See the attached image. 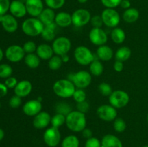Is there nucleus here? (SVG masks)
Returning a JSON list of instances; mask_svg holds the SVG:
<instances>
[{"mask_svg":"<svg viewBox=\"0 0 148 147\" xmlns=\"http://www.w3.org/2000/svg\"><path fill=\"white\" fill-rule=\"evenodd\" d=\"M66 127L73 132H82L87 124V118L85 114L78 110H72L66 116Z\"/></svg>","mask_w":148,"mask_h":147,"instance_id":"nucleus-1","label":"nucleus"},{"mask_svg":"<svg viewBox=\"0 0 148 147\" xmlns=\"http://www.w3.org/2000/svg\"><path fill=\"white\" fill-rule=\"evenodd\" d=\"M76 86L69 79H59L53 85V91L55 95L61 98H69L73 96Z\"/></svg>","mask_w":148,"mask_h":147,"instance_id":"nucleus-2","label":"nucleus"},{"mask_svg":"<svg viewBox=\"0 0 148 147\" xmlns=\"http://www.w3.org/2000/svg\"><path fill=\"white\" fill-rule=\"evenodd\" d=\"M44 24L38 17H30L26 19L22 24V30L30 37H36L41 35Z\"/></svg>","mask_w":148,"mask_h":147,"instance_id":"nucleus-3","label":"nucleus"},{"mask_svg":"<svg viewBox=\"0 0 148 147\" xmlns=\"http://www.w3.org/2000/svg\"><path fill=\"white\" fill-rule=\"evenodd\" d=\"M74 56L76 61L82 66H88L95 60L94 55L88 47L79 46L75 48Z\"/></svg>","mask_w":148,"mask_h":147,"instance_id":"nucleus-4","label":"nucleus"},{"mask_svg":"<svg viewBox=\"0 0 148 147\" xmlns=\"http://www.w3.org/2000/svg\"><path fill=\"white\" fill-rule=\"evenodd\" d=\"M108 101L110 105L116 109H120L128 105L130 102V96L125 91L117 89L113 91L111 95L108 97Z\"/></svg>","mask_w":148,"mask_h":147,"instance_id":"nucleus-5","label":"nucleus"},{"mask_svg":"<svg viewBox=\"0 0 148 147\" xmlns=\"http://www.w3.org/2000/svg\"><path fill=\"white\" fill-rule=\"evenodd\" d=\"M68 79L72 81L77 88L84 89L91 84L92 75L87 71L82 70L72 74V76H68Z\"/></svg>","mask_w":148,"mask_h":147,"instance_id":"nucleus-6","label":"nucleus"},{"mask_svg":"<svg viewBox=\"0 0 148 147\" xmlns=\"http://www.w3.org/2000/svg\"><path fill=\"white\" fill-rule=\"evenodd\" d=\"M51 46L53 53L57 56H62L69 53L72 48V43L68 37L61 36L53 40Z\"/></svg>","mask_w":148,"mask_h":147,"instance_id":"nucleus-7","label":"nucleus"},{"mask_svg":"<svg viewBox=\"0 0 148 147\" xmlns=\"http://www.w3.org/2000/svg\"><path fill=\"white\" fill-rule=\"evenodd\" d=\"M103 24L106 27L114 28L119 25L121 20L120 14L115 9L106 8L101 13Z\"/></svg>","mask_w":148,"mask_h":147,"instance_id":"nucleus-8","label":"nucleus"},{"mask_svg":"<svg viewBox=\"0 0 148 147\" xmlns=\"http://www.w3.org/2000/svg\"><path fill=\"white\" fill-rule=\"evenodd\" d=\"M90 12L86 9H78L72 14V24L77 27H81L86 25L90 22Z\"/></svg>","mask_w":148,"mask_h":147,"instance_id":"nucleus-9","label":"nucleus"},{"mask_svg":"<svg viewBox=\"0 0 148 147\" xmlns=\"http://www.w3.org/2000/svg\"><path fill=\"white\" fill-rule=\"evenodd\" d=\"M43 138L48 146L56 147L61 141V133L59 128L53 126L47 128L43 133Z\"/></svg>","mask_w":148,"mask_h":147,"instance_id":"nucleus-10","label":"nucleus"},{"mask_svg":"<svg viewBox=\"0 0 148 147\" xmlns=\"http://www.w3.org/2000/svg\"><path fill=\"white\" fill-rule=\"evenodd\" d=\"M5 56L10 62L17 63L24 59L25 53L22 46L18 45H12L6 50Z\"/></svg>","mask_w":148,"mask_h":147,"instance_id":"nucleus-11","label":"nucleus"},{"mask_svg":"<svg viewBox=\"0 0 148 147\" xmlns=\"http://www.w3.org/2000/svg\"><path fill=\"white\" fill-rule=\"evenodd\" d=\"M97 115L102 120L106 122H111L116 118L117 111L116 109L112 105H103L97 109Z\"/></svg>","mask_w":148,"mask_h":147,"instance_id":"nucleus-12","label":"nucleus"},{"mask_svg":"<svg viewBox=\"0 0 148 147\" xmlns=\"http://www.w3.org/2000/svg\"><path fill=\"white\" fill-rule=\"evenodd\" d=\"M88 37L90 41L97 46L105 45L108 41V35L102 28H92Z\"/></svg>","mask_w":148,"mask_h":147,"instance_id":"nucleus-13","label":"nucleus"},{"mask_svg":"<svg viewBox=\"0 0 148 147\" xmlns=\"http://www.w3.org/2000/svg\"><path fill=\"white\" fill-rule=\"evenodd\" d=\"M42 104L41 101L38 99H30L24 104L23 107V111L27 116L35 117L36 115L41 112Z\"/></svg>","mask_w":148,"mask_h":147,"instance_id":"nucleus-14","label":"nucleus"},{"mask_svg":"<svg viewBox=\"0 0 148 147\" xmlns=\"http://www.w3.org/2000/svg\"><path fill=\"white\" fill-rule=\"evenodd\" d=\"M0 22L1 23L4 30L7 33H14L18 28L17 19L12 14H5L4 15H0Z\"/></svg>","mask_w":148,"mask_h":147,"instance_id":"nucleus-15","label":"nucleus"},{"mask_svg":"<svg viewBox=\"0 0 148 147\" xmlns=\"http://www.w3.org/2000/svg\"><path fill=\"white\" fill-rule=\"evenodd\" d=\"M25 4L27 13L32 17H38L44 9L42 0H26Z\"/></svg>","mask_w":148,"mask_h":147,"instance_id":"nucleus-16","label":"nucleus"},{"mask_svg":"<svg viewBox=\"0 0 148 147\" xmlns=\"http://www.w3.org/2000/svg\"><path fill=\"white\" fill-rule=\"evenodd\" d=\"M51 120V116L47 112H40L34 117L33 125L37 129H44L49 126Z\"/></svg>","mask_w":148,"mask_h":147,"instance_id":"nucleus-17","label":"nucleus"},{"mask_svg":"<svg viewBox=\"0 0 148 147\" xmlns=\"http://www.w3.org/2000/svg\"><path fill=\"white\" fill-rule=\"evenodd\" d=\"M9 10L12 15H13L16 18H22L27 14L25 4L19 0H14L12 1L10 3Z\"/></svg>","mask_w":148,"mask_h":147,"instance_id":"nucleus-18","label":"nucleus"},{"mask_svg":"<svg viewBox=\"0 0 148 147\" xmlns=\"http://www.w3.org/2000/svg\"><path fill=\"white\" fill-rule=\"evenodd\" d=\"M33 86H32L31 82L28 80H23L20 81L17 83L16 86L14 87V94L20 97H25L28 96L32 92Z\"/></svg>","mask_w":148,"mask_h":147,"instance_id":"nucleus-19","label":"nucleus"},{"mask_svg":"<svg viewBox=\"0 0 148 147\" xmlns=\"http://www.w3.org/2000/svg\"><path fill=\"white\" fill-rule=\"evenodd\" d=\"M36 53L42 60H49L54 53L52 46L46 43H42L38 46Z\"/></svg>","mask_w":148,"mask_h":147,"instance_id":"nucleus-20","label":"nucleus"},{"mask_svg":"<svg viewBox=\"0 0 148 147\" xmlns=\"http://www.w3.org/2000/svg\"><path fill=\"white\" fill-rule=\"evenodd\" d=\"M54 22L58 27H67L72 24V14L66 12H60L56 14Z\"/></svg>","mask_w":148,"mask_h":147,"instance_id":"nucleus-21","label":"nucleus"},{"mask_svg":"<svg viewBox=\"0 0 148 147\" xmlns=\"http://www.w3.org/2000/svg\"><path fill=\"white\" fill-rule=\"evenodd\" d=\"M96 55L98 59L103 61H108L114 57V50L106 45L98 46L96 50Z\"/></svg>","mask_w":148,"mask_h":147,"instance_id":"nucleus-22","label":"nucleus"},{"mask_svg":"<svg viewBox=\"0 0 148 147\" xmlns=\"http://www.w3.org/2000/svg\"><path fill=\"white\" fill-rule=\"evenodd\" d=\"M101 147H123L121 140L112 134H107L101 140Z\"/></svg>","mask_w":148,"mask_h":147,"instance_id":"nucleus-23","label":"nucleus"},{"mask_svg":"<svg viewBox=\"0 0 148 147\" xmlns=\"http://www.w3.org/2000/svg\"><path fill=\"white\" fill-rule=\"evenodd\" d=\"M55 17H56V14L54 12V10L47 7V8L43 9L38 18L41 21V22L45 26L54 23Z\"/></svg>","mask_w":148,"mask_h":147,"instance_id":"nucleus-24","label":"nucleus"},{"mask_svg":"<svg viewBox=\"0 0 148 147\" xmlns=\"http://www.w3.org/2000/svg\"><path fill=\"white\" fill-rule=\"evenodd\" d=\"M56 23H52L49 25H45L41 33V37L46 41H53L56 38Z\"/></svg>","mask_w":148,"mask_h":147,"instance_id":"nucleus-25","label":"nucleus"},{"mask_svg":"<svg viewBox=\"0 0 148 147\" xmlns=\"http://www.w3.org/2000/svg\"><path fill=\"white\" fill-rule=\"evenodd\" d=\"M140 17V12L138 10L134 7H130L124 12L122 18L127 23H134L138 20Z\"/></svg>","mask_w":148,"mask_h":147,"instance_id":"nucleus-26","label":"nucleus"},{"mask_svg":"<svg viewBox=\"0 0 148 147\" xmlns=\"http://www.w3.org/2000/svg\"><path fill=\"white\" fill-rule=\"evenodd\" d=\"M25 63L30 69H37L40 63V59L36 53H29L26 54L24 58Z\"/></svg>","mask_w":148,"mask_h":147,"instance_id":"nucleus-27","label":"nucleus"},{"mask_svg":"<svg viewBox=\"0 0 148 147\" xmlns=\"http://www.w3.org/2000/svg\"><path fill=\"white\" fill-rule=\"evenodd\" d=\"M111 38L114 43L121 44L126 39V33L120 27H114L111 33Z\"/></svg>","mask_w":148,"mask_h":147,"instance_id":"nucleus-28","label":"nucleus"},{"mask_svg":"<svg viewBox=\"0 0 148 147\" xmlns=\"http://www.w3.org/2000/svg\"><path fill=\"white\" fill-rule=\"evenodd\" d=\"M132 56V50L127 46H122L116 50L115 53V58L116 61H120L121 62L126 61L128 60Z\"/></svg>","mask_w":148,"mask_h":147,"instance_id":"nucleus-29","label":"nucleus"},{"mask_svg":"<svg viewBox=\"0 0 148 147\" xmlns=\"http://www.w3.org/2000/svg\"><path fill=\"white\" fill-rule=\"evenodd\" d=\"M89 69L90 73L91 74V75L95 76H101L103 74V72L104 67L102 62L95 59V60L92 62H91V63L90 64Z\"/></svg>","mask_w":148,"mask_h":147,"instance_id":"nucleus-30","label":"nucleus"},{"mask_svg":"<svg viewBox=\"0 0 148 147\" xmlns=\"http://www.w3.org/2000/svg\"><path fill=\"white\" fill-rule=\"evenodd\" d=\"M55 111L56 113L62 114L66 116L68 114L72 112V109L71 105L66 103V102H59L55 105Z\"/></svg>","mask_w":148,"mask_h":147,"instance_id":"nucleus-31","label":"nucleus"},{"mask_svg":"<svg viewBox=\"0 0 148 147\" xmlns=\"http://www.w3.org/2000/svg\"><path fill=\"white\" fill-rule=\"evenodd\" d=\"M79 139L75 135H67L62 142V147H79Z\"/></svg>","mask_w":148,"mask_h":147,"instance_id":"nucleus-32","label":"nucleus"},{"mask_svg":"<svg viewBox=\"0 0 148 147\" xmlns=\"http://www.w3.org/2000/svg\"><path fill=\"white\" fill-rule=\"evenodd\" d=\"M62 63H63V61H62L61 56L55 55V56H52L49 60L48 66H49V68L51 70L57 71L62 67Z\"/></svg>","mask_w":148,"mask_h":147,"instance_id":"nucleus-33","label":"nucleus"},{"mask_svg":"<svg viewBox=\"0 0 148 147\" xmlns=\"http://www.w3.org/2000/svg\"><path fill=\"white\" fill-rule=\"evenodd\" d=\"M66 122V116L62 114L56 113L53 117H51V124L53 127L55 128H60L62 125Z\"/></svg>","mask_w":148,"mask_h":147,"instance_id":"nucleus-34","label":"nucleus"},{"mask_svg":"<svg viewBox=\"0 0 148 147\" xmlns=\"http://www.w3.org/2000/svg\"><path fill=\"white\" fill-rule=\"evenodd\" d=\"M12 71V68L10 65L7 63L0 64V78L7 79L8 77H10Z\"/></svg>","mask_w":148,"mask_h":147,"instance_id":"nucleus-35","label":"nucleus"},{"mask_svg":"<svg viewBox=\"0 0 148 147\" xmlns=\"http://www.w3.org/2000/svg\"><path fill=\"white\" fill-rule=\"evenodd\" d=\"M114 128L116 132L123 133L127 128V123L123 118H116L114 120Z\"/></svg>","mask_w":148,"mask_h":147,"instance_id":"nucleus-36","label":"nucleus"},{"mask_svg":"<svg viewBox=\"0 0 148 147\" xmlns=\"http://www.w3.org/2000/svg\"><path fill=\"white\" fill-rule=\"evenodd\" d=\"M66 0H45L46 6L52 10H59L61 9L65 4Z\"/></svg>","mask_w":148,"mask_h":147,"instance_id":"nucleus-37","label":"nucleus"},{"mask_svg":"<svg viewBox=\"0 0 148 147\" xmlns=\"http://www.w3.org/2000/svg\"><path fill=\"white\" fill-rule=\"evenodd\" d=\"M98 90H99L100 93L103 95V96H108L111 95V94L113 92L112 87L109 84L106 83V82H102L98 86Z\"/></svg>","mask_w":148,"mask_h":147,"instance_id":"nucleus-38","label":"nucleus"},{"mask_svg":"<svg viewBox=\"0 0 148 147\" xmlns=\"http://www.w3.org/2000/svg\"><path fill=\"white\" fill-rule=\"evenodd\" d=\"M73 97L74 100L78 103V102H82L83 101L86 100L87 97V94L86 92L84 91L83 89H76V90L75 91L73 94Z\"/></svg>","mask_w":148,"mask_h":147,"instance_id":"nucleus-39","label":"nucleus"},{"mask_svg":"<svg viewBox=\"0 0 148 147\" xmlns=\"http://www.w3.org/2000/svg\"><path fill=\"white\" fill-rule=\"evenodd\" d=\"M23 48L25 53L26 54H29V53H34L36 51L37 46H36V44L33 41L29 40V41L25 42L24 43Z\"/></svg>","mask_w":148,"mask_h":147,"instance_id":"nucleus-40","label":"nucleus"},{"mask_svg":"<svg viewBox=\"0 0 148 147\" xmlns=\"http://www.w3.org/2000/svg\"><path fill=\"white\" fill-rule=\"evenodd\" d=\"M90 24L94 28H101L103 25V22L101 15H94L91 17Z\"/></svg>","mask_w":148,"mask_h":147,"instance_id":"nucleus-41","label":"nucleus"},{"mask_svg":"<svg viewBox=\"0 0 148 147\" xmlns=\"http://www.w3.org/2000/svg\"><path fill=\"white\" fill-rule=\"evenodd\" d=\"M122 0H101V3L106 8L115 9L120 5Z\"/></svg>","mask_w":148,"mask_h":147,"instance_id":"nucleus-42","label":"nucleus"},{"mask_svg":"<svg viewBox=\"0 0 148 147\" xmlns=\"http://www.w3.org/2000/svg\"><path fill=\"white\" fill-rule=\"evenodd\" d=\"M22 104V97L14 95L12 97L9 101V105L13 109L18 108Z\"/></svg>","mask_w":148,"mask_h":147,"instance_id":"nucleus-43","label":"nucleus"},{"mask_svg":"<svg viewBox=\"0 0 148 147\" xmlns=\"http://www.w3.org/2000/svg\"><path fill=\"white\" fill-rule=\"evenodd\" d=\"M85 147H101V141L97 138L91 137L87 139Z\"/></svg>","mask_w":148,"mask_h":147,"instance_id":"nucleus-44","label":"nucleus"},{"mask_svg":"<svg viewBox=\"0 0 148 147\" xmlns=\"http://www.w3.org/2000/svg\"><path fill=\"white\" fill-rule=\"evenodd\" d=\"M90 110V104L86 100L83 101L82 102H78L77 103V110L85 114L88 112Z\"/></svg>","mask_w":148,"mask_h":147,"instance_id":"nucleus-45","label":"nucleus"},{"mask_svg":"<svg viewBox=\"0 0 148 147\" xmlns=\"http://www.w3.org/2000/svg\"><path fill=\"white\" fill-rule=\"evenodd\" d=\"M10 0H0V15H4L10 10Z\"/></svg>","mask_w":148,"mask_h":147,"instance_id":"nucleus-46","label":"nucleus"},{"mask_svg":"<svg viewBox=\"0 0 148 147\" xmlns=\"http://www.w3.org/2000/svg\"><path fill=\"white\" fill-rule=\"evenodd\" d=\"M17 80L15 77H13V76H10L8 77L7 79H6L5 82H4V84L6 85L8 89H12L16 86V85L17 84Z\"/></svg>","mask_w":148,"mask_h":147,"instance_id":"nucleus-47","label":"nucleus"},{"mask_svg":"<svg viewBox=\"0 0 148 147\" xmlns=\"http://www.w3.org/2000/svg\"><path fill=\"white\" fill-rule=\"evenodd\" d=\"M124 67V63H123V62L120 61H116L115 63H114V69L116 72L122 71Z\"/></svg>","mask_w":148,"mask_h":147,"instance_id":"nucleus-48","label":"nucleus"},{"mask_svg":"<svg viewBox=\"0 0 148 147\" xmlns=\"http://www.w3.org/2000/svg\"><path fill=\"white\" fill-rule=\"evenodd\" d=\"M82 136H83L85 138H87V139L92 137V131H91L90 128H85V129L82 131Z\"/></svg>","mask_w":148,"mask_h":147,"instance_id":"nucleus-49","label":"nucleus"},{"mask_svg":"<svg viewBox=\"0 0 148 147\" xmlns=\"http://www.w3.org/2000/svg\"><path fill=\"white\" fill-rule=\"evenodd\" d=\"M7 90H8V88L6 86V85L4 84L0 83V98L3 97L7 95Z\"/></svg>","mask_w":148,"mask_h":147,"instance_id":"nucleus-50","label":"nucleus"},{"mask_svg":"<svg viewBox=\"0 0 148 147\" xmlns=\"http://www.w3.org/2000/svg\"><path fill=\"white\" fill-rule=\"evenodd\" d=\"M121 7L124 10H127V9L130 8L131 7V2H130V0H122L121 1V4L120 5Z\"/></svg>","mask_w":148,"mask_h":147,"instance_id":"nucleus-51","label":"nucleus"},{"mask_svg":"<svg viewBox=\"0 0 148 147\" xmlns=\"http://www.w3.org/2000/svg\"><path fill=\"white\" fill-rule=\"evenodd\" d=\"M61 58H62V61H63V63H66V62H68V61L69 60V57L68 56L67 54L63 55V56H61Z\"/></svg>","mask_w":148,"mask_h":147,"instance_id":"nucleus-52","label":"nucleus"},{"mask_svg":"<svg viewBox=\"0 0 148 147\" xmlns=\"http://www.w3.org/2000/svg\"><path fill=\"white\" fill-rule=\"evenodd\" d=\"M4 131H3L1 128H0V141H1V140L4 138Z\"/></svg>","mask_w":148,"mask_h":147,"instance_id":"nucleus-53","label":"nucleus"},{"mask_svg":"<svg viewBox=\"0 0 148 147\" xmlns=\"http://www.w3.org/2000/svg\"><path fill=\"white\" fill-rule=\"evenodd\" d=\"M3 57H4V53H3L2 50H1V48H0V61L2 60Z\"/></svg>","mask_w":148,"mask_h":147,"instance_id":"nucleus-54","label":"nucleus"},{"mask_svg":"<svg viewBox=\"0 0 148 147\" xmlns=\"http://www.w3.org/2000/svg\"><path fill=\"white\" fill-rule=\"evenodd\" d=\"M77 1L79 3H80V4H85V3H86L88 0H77Z\"/></svg>","mask_w":148,"mask_h":147,"instance_id":"nucleus-55","label":"nucleus"},{"mask_svg":"<svg viewBox=\"0 0 148 147\" xmlns=\"http://www.w3.org/2000/svg\"><path fill=\"white\" fill-rule=\"evenodd\" d=\"M147 123H148V113H147Z\"/></svg>","mask_w":148,"mask_h":147,"instance_id":"nucleus-56","label":"nucleus"},{"mask_svg":"<svg viewBox=\"0 0 148 147\" xmlns=\"http://www.w3.org/2000/svg\"><path fill=\"white\" fill-rule=\"evenodd\" d=\"M143 147H148V145H146V146H143Z\"/></svg>","mask_w":148,"mask_h":147,"instance_id":"nucleus-57","label":"nucleus"},{"mask_svg":"<svg viewBox=\"0 0 148 147\" xmlns=\"http://www.w3.org/2000/svg\"><path fill=\"white\" fill-rule=\"evenodd\" d=\"M0 108H1V103H0Z\"/></svg>","mask_w":148,"mask_h":147,"instance_id":"nucleus-58","label":"nucleus"}]
</instances>
